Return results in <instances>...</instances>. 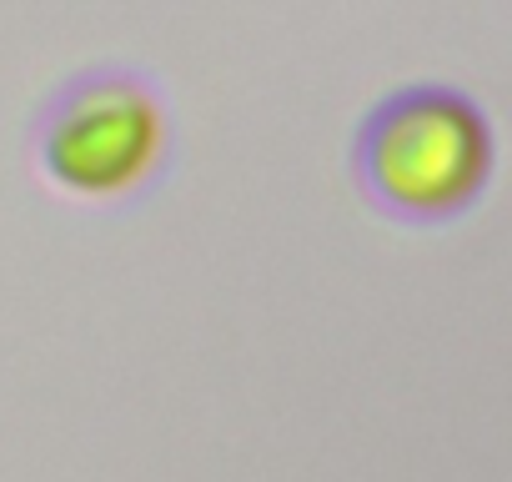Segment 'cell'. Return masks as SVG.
Here are the masks:
<instances>
[{
  "mask_svg": "<svg viewBox=\"0 0 512 482\" xmlns=\"http://www.w3.org/2000/svg\"><path fill=\"white\" fill-rule=\"evenodd\" d=\"M31 156L66 201L131 211L146 206L176 166V116L151 71L101 61L46 91L31 116Z\"/></svg>",
  "mask_w": 512,
  "mask_h": 482,
  "instance_id": "cell-1",
  "label": "cell"
},
{
  "mask_svg": "<svg viewBox=\"0 0 512 482\" xmlns=\"http://www.w3.org/2000/svg\"><path fill=\"white\" fill-rule=\"evenodd\" d=\"M352 176L372 211L402 226L457 221L487 191L492 126L457 86H402L362 116L352 136Z\"/></svg>",
  "mask_w": 512,
  "mask_h": 482,
  "instance_id": "cell-2",
  "label": "cell"
}]
</instances>
